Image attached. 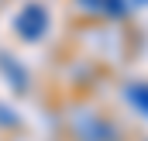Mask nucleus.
Segmentation results:
<instances>
[{
  "label": "nucleus",
  "instance_id": "7ed1b4c3",
  "mask_svg": "<svg viewBox=\"0 0 148 141\" xmlns=\"http://www.w3.org/2000/svg\"><path fill=\"white\" fill-rule=\"evenodd\" d=\"M141 3H145V0H141Z\"/></svg>",
  "mask_w": 148,
  "mask_h": 141
},
{
  "label": "nucleus",
  "instance_id": "f03ea898",
  "mask_svg": "<svg viewBox=\"0 0 148 141\" xmlns=\"http://www.w3.org/2000/svg\"><path fill=\"white\" fill-rule=\"evenodd\" d=\"M131 100H141V103H145V114H148V86H138V90H131Z\"/></svg>",
  "mask_w": 148,
  "mask_h": 141
},
{
  "label": "nucleus",
  "instance_id": "f257e3e1",
  "mask_svg": "<svg viewBox=\"0 0 148 141\" xmlns=\"http://www.w3.org/2000/svg\"><path fill=\"white\" fill-rule=\"evenodd\" d=\"M45 24H48V17H45L41 7H28V10L21 14V21H17V28H21V35H24V38H38Z\"/></svg>",
  "mask_w": 148,
  "mask_h": 141
}]
</instances>
